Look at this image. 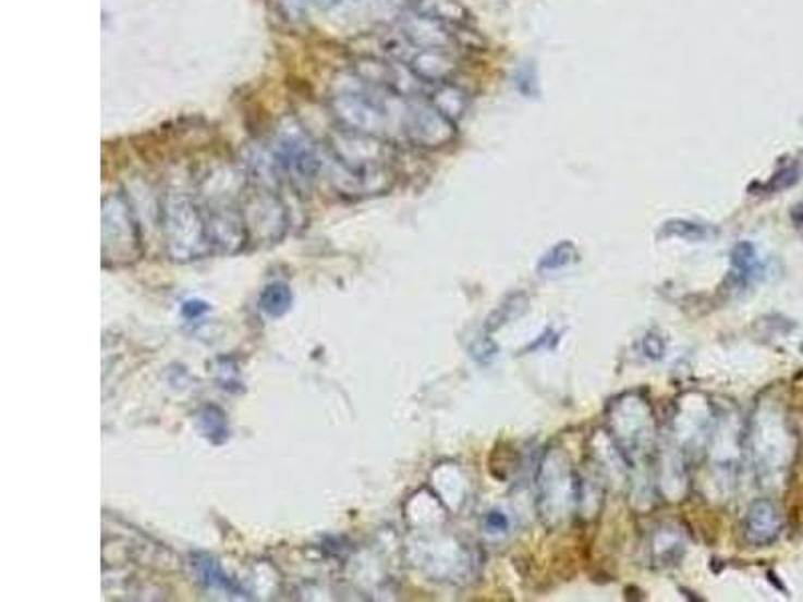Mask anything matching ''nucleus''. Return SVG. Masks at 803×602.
<instances>
[{
  "instance_id": "nucleus-20",
  "label": "nucleus",
  "mask_w": 803,
  "mask_h": 602,
  "mask_svg": "<svg viewBox=\"0 0 803 602\" xmlns=\"http://www.w3.org/2000/svg\"><path fill=\"white\" fill-rule=\"evenodd\" d=\"M485 526L488 532H507L509 530V516L500 511H490L485 516Z\"/></svg>"
},
{
  "instance_id": "nucleus-18",
  "label": "nucleus",
  "mask_w": 803,
  "mask_h": 602,
  "mask_svg": "<svg viewBox=\"0 0 803 602\" xmlns=\"http://www.w3.org/2000/svg\"><path fill=\"white\" fill-rule=\"evenodd\" d=\"M199 422L204 426V434L209 438V440L217 442L216 437H219V440H226V438H228V422H226V416H223L221 411L217 410V408H214V406L205 408V410L199 414Z\"/></svg>"
},
{
  "instance_id": "nucleus-17",
  "label": "nucleus",
  "mask_w": 803,
  "mask_h": 602,
  "mask_svg": "<svg viewBox=\"0 0 803 602\" xmlns=\"http://www.w3.org/2000/svg\"><path fill=\"white\" fill-rule=\"evenodd\" d=\"M661 233L665 237H681V239H688V242H703V239H707L709 230L702 223H695V221L673 219V221L665 223Z\"/></svg>"
},
{
  "instance_id": "nucleus-9",
  "label": "nucleus",
  "mask_w": 803,
  "mask_h": 602,
  "mask_svg": "<svg viewBox=\"0 0 803 602\" xmlns=\"http://www.w3.org/2000/svg\"><path fill=\"white\" fill-rule=\"evenodd\" d=\"M781 528H783V523H781L778 506L771 500L759 499L753 502L745 514L743 535L750 544L762 549V546L774 544L779 539Z\"/></svg>"
},
{
  "instance_id": "nucleus-11",
  "label": "nucleus",
  "mask_w": 803,
  "mask_h": 602,
  "mask_svg": "<svg viewBox=\"0 0 803 602\" xmlns=\"http://www.w3.org/2000/svg\"><path fill=\"white\" fill-rule=\"evenodd\" d=\"M193 575L197 577V582H202L205 589L226 590L228 594L242 597L243 590L240 585H235L228 575H223L221 566L214 556L209 554H193L192 556Z\"/></svg>"
},
{
  "instance_id": "nucleus-12",
  "label": "nucleus",
  "mask_w": 803,
  "mask_h": 602,
  "mask_svg": "<svg viewBox=\"0 0 803 602\" xmlns=\"http://www.w3.org/2000/svg\"><path fill=\"white\" fill-rule=\"evenodd\" d=\"M428 103L450 119L452 123H457L469 109V97L464 90L452 83H438L434 85V89L428 95Z\"/></svg>"
},
{
  "instance_id": "nucleus-5",
  "label": "nucleus",
  "mask_w": 803,
  "mask_h": 602,
  "mask_svg": "<svg viewBox=\"0 0 803 602\" xmlns=\"http://www.w3.org/2000/svg\"><path fill=\"white\" fill-rule=\"evenodd\" d=\"M576 478H574L569 464L559 462V454L552 452L540 464L538 470V494H540V506L547 504V508L540 511V516L549 523V526L562 523L576 499Z\"/></svg>"
},
{
  "instance_id": "nucleus-6",
  "label": "nucleus",
  "mask_w": 803,
  "mask_h": 602,
  "mask_svg": "<svg viewBox=\"0 0 803 602\" xmlns=\"http://www.w3.org/2000/svg\"><path fill=\"white\" fill-rule=\"evenodd\" d=\"M454 125L457 123H452L440 111H436L428 101L406 103L402 127L410 139L421 147H430V149L445 147L454 139V133H457Z\"/></svg>"
},
{
  "instance_id": "nucleus-2",
  "label": "nucleus",
  "mask_w": 803,
  "mask_h": 602,
  "mask_svg": "<svg viewBox=\"0 0 803 602\" xmlns=\"http://www.w3.org/2000/svg\"><path fill=\"white\" fill-rule=\"evenodd\" d=\"M163 225L173 259H195L209 249L205 218L185 193H167Z\"/></svg>"
},
{
  "instance_id": "nucleus-21",
  "label": "nucleus",
  "mask_w": 803,
  "mask_h": 602,
  "mask_svg": "<svg viewBox=\"0 0 803 602\" xmlns=\"http://www.w3.org/2000/svg\"><path fill=\"white\" fill-rule=\"evenodd\" d=\"M643 346H645V352L649 354L650 358L659 359L664 356V340H661V337H657V335H647V337H645V342H643Z\"/></svg>"
},
{
  "instance_id": "nucleus-15",
  "label": "nucleus",
  "mask_w": 803,
  "mask_h": 602,
  "mask_svg": "<svg viewBox=\"0 0 803 602\" xmlns=\"http://www.w3.org/2000/svg\"><path fill=\"white\" fill-rule=\"evenodd\" d=\"M259 308L264 309L271 318H280L288 309L292 308V292L285 283H269L268 287L259 295Z\"/></svg>"
},
{
  "instance_id": "nucleus-3",
  "label": "nucleus",
  "mask_w": 803,
  "mask_h": 602,
  "mask_svg": "<svg viewBox=\"0 0 803 602\" xmlns=\"http://www.w3.org/2000/svg\"><path fill=\"white\" fill-rule=\"evenodd\" d=\"M273 165L294 181L295 185L307 187L316 173L319 161L316 147L309 142L304 128L295 123L294 119H285L280 127L276 128L273 145H271Z\"/></svg>"
},
{
  "instance_id": "nucleus-22",
  "label": "nucleus",
  "mask_w": 803,
  "mask_h": 602,
  "mask_svg": "<svg viewBox=\"0 0 803 602\" xmlns=\"http://www.w3.org/2000/svg\"><path fill=\"white\" fill-rule=\"evenodd\" d=\"M202 302H187L185 306H183V314L187 316V318H197L199 314H204V311H207V306H202V308H197Z\"/></svg>"
},
{
  "instance_id": "nucleus-19",
  "label": "nucleus",
  "mask_w": 803,
  "mask_h": 602,
  "mask_svg": "<svg viewBox=\"0 0 803 602\" xmlns=\"http://www.w3.org/2000/svg\"><path fill=\"white\" fill-rule=\"evenodd\" d=\"M800 175H802V171L798 169V167H786L783 171H779L778 175L774 177V181L769 183V189H776V192H779V189H786V187H790V185H793L795 181L800 180Z\"/></svg>"
},
{
  "instance_id": "nucleus-16",
  "label": "nucleus",
  "mask_w": 803,
  "mask_h": 602,
  "mask_svg": "<svg viewBox=\"0 0 803 602\" xmlns=\"http://www.w3.org/2000/svg\"><path fill=\"white\" fill-rule=\"evenodd\" d=\"M579 261V249L573 242H561L550 249L549 254L540 257L538 271H557L569 268Z\"/></svg>"
},
{
  "instance_id": "nucleus-8",
  "label": "nucleus",
  "mask_w": 803,
  "mask_h": 602,
  "mask_svg": "<svg viewBox=\"0 0 803 602\" xmlns=\"http://www.w3.org/2000/svg\"><path fill=\"white\" fill-rule=\"evenodd\" d=\"M454 26L438 23L422 14H412L402 21V39L416 49H433V51H448L454 45Z\"/></svg>"
},
{
  "instance_id": "nucleus-23",
  "label": "nucleus",
  "mask_w": 803,
  "mask_h": 602,
  "mask_svg": "<svg viewBox=\"0 0 803 602\" xmlns=\"http://www.w3.org/2000/svg\"><path fill=\"white\" fill-rule=\"evenodd\" d=\"M309 4H314V7H318V9H321V11H330V9H333V7H338L340 2H344V0H307Z\"/></svg>"
},
{
  "instance_id": "nucleus-10",
  "label": "nucleus",
  "mask_w": 803,
  "mask_h": 602,
  "mask_svg": "<svg viewBox=\"0 0 803 602\" xmlns=\"http://www.w3.org/2000/svg\"><path fill=\"white\" fill-rule=\"evenodd\" d=\"M205 230L209 245H217L223 251H238L245 242V221L233 207H217L205 218Z\"/></svg>"
},
{
  "instance_id": "nucleus-14",
  "label": "nucleus",
  "mask_w": 803,
  "mask_h": 602,
  "mask_svg": "<svg viewBox=\"0 0 803 602\" xmlns=\"http://www.w3.org/2000/svg\"><path fill=\"white\" fill-rule=\"evenodd\" d=\"M731 263H733V275L740 283L750 282L764 271V266L757 257V249L750 242H741L733 247Z\"/></svg>"
},
{
  "instance_id": "nucleus-1",
  "label": "nucleus",
  "mask_w": 803,
  "mask_h": 602,
  "mask_svg": "<svg viewBox=\"0 0 803 602\" xmlns=\"http://www.w3.org/2000/svg\"><path fill=\"white\" fill-rule=\"evenodd\" d=\"M354 75V73H352ZM356 77V75H354ZM357 89H338L330 99V111L345 128L370 137H388L394 125V107L402 97L376 89L356 77Z\"/></svg>"
},
{
  "instance_id": "nucleus-7",
  "label": "nucleus",
  "mask_w": 803,
  "mask_h": 602,
  "mask_svg": "<svg viewBox=\"0 0 803 602\" xmlns=\"http://www.w3.org/2000/svg\"><path fill=\"white\" fill-rule=\"evenodd\" d=\"M409 52H398L400 63L406 64L422 83H448V78L454 75L457 61L450 57V52L416 49L412 45H409Z\"/></svg>"
},
{
  "instance_id": "nucleus-4",
  "label": "nucleus",
  "mask_w": 803,
  "mask_h": 602,
  "mask_svg": "<svg viewBox=\"0 0 803 602\" xmlns=\"http://www.w3.org/2000/svg\"><path fill=\"white\" fill-rule=\"evenodd\" d=\"M102 256L105 261L127 263L139 256V233L129 201L123 195H109L102 206Z\"/></svg>"
},
{
  "instance_id": "nucleus-13",
  "label": "nucleus",
  "mask_w": 803,
  "mask_h": 602,
  "mask_svg": "<svg viewBox=\"0 0 803 602\" xmlns=\"http://www.w3.org/2000/svg\"><path fill=\"white\" fill-rule=\"evenodd\" d=\"M416 13L448 26H462L471 21L469 9L459 0H416Z\"/></svg>"
}]
</instances>
